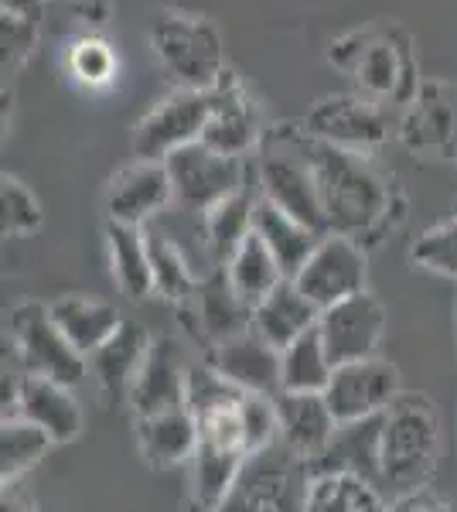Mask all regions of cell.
Listing matches in <instances>:
<instances>
[{
	"label": "cell",
	"mask_w": 457,
	"mask_h": 512,
	"mask_svg": "<svg viewBox=\"0 0 457 512\" xmlns=\"http://www.w3.org/2000/svg\"><path fill=\"white\" fill-rule=\"evenodd\" d=\"M297 144L311 161L314 181H318L328 233L352 239L372 233L389 212V188L376 164L359 151H342V147L311 140L307 134L297 137Z\"/></svg>",
	"instance_id": "1"
},
{
	"label": "cell",
	"mask_w": 457,
	"mask_h": 512,
	"mask_svg": "<svg viewBox=\"0 0 457 512\" xmlns=\"http://www.w3.org/2000/svg\"><path fill=\"white\" fill-rule=\"evenodd\" d=\"M328 62L342 69L362 89V96L382 106H410L420 89L410 38L393 24H369L335 38L328 45Z\"/></svg>",
	"instance_id": "2"
},
{
	"label": "cell",
	"mask_w": 457,
	"mask_h": 512,
	"mask_svg": "<svg viewBox=\"0 0 457 512\" xmlns=\"http://www.w3.org/2000/svg\"><path fill=\"white\" fill-rule=\"evenodd\" d=\"M151 45L178 89L212 93L229 72L222 35L205 14L161 7L151 21Z\"/></svg>",
	"instance_id": "3"
},
{
	"label": "cell",
	"mask_w": 457,
	"mask_h": 512,
	"mask_svg": "<svg viewBox=\"0 0 457 512\" xmlns=\"http://www.w3.org/2000/svg\"><path fill=\"white\" fill-rule=\"evenodd\" d=\"M437 461V420L423 393H400L382 414V482L396 492L427 489V478Z\"/></svg>",
	"instance_id": "4"
},
{
	"label": "cell",
	"mask_w": 457,
	"mask_h": 512,
	"mask_svg": "<svg viewBox=\"0 0 457 512\" xmlns=\"http://www.w3.org/2000/svg\"><path fill=\"white\" fill-rule=\"evenodd\" d=\"M311 475L301 454L273 441L249 454L219 512H304Z\"/></svg>",
	"instance_id": "5"
},
{
	"label": "cell",
	"mask_w": 457,
	"mask_h": 512,
	"mask_svg": "<svg viewBox=\"0 0 457 512\" xmlns=\"http://www.w3.org/2000/svg\"><path fill=\"white\" fill-rule=\"evenodd\" d=\"M11 338L18 345L24 373L55 379V383L69 386V390H76L82 376H86L89 359L79 349H72V342L55 325L48 304H18L11 311Z\"/></svg>",
	"instance_id": "6"
},
{
	"label": "cell",
	"mask_w": 457,
	"mask_h": 512,
	"mask_svg": "<svg viewBox=\"0 0 457 512\" xmlns=\"http://www.w3.org/2000/svg\"><path fill=\"white\" fill-rule=\"evenodd\" d=\"M212 117V93L174 89L134 127V154L144 161H168L181 147L198 144Z\"/></svg>",
	"instance_id": "7"
},
{
	"label": "cell",
	"mask_w": 457,
	"mask_h": 512,
	"mask_svg": "<svg viewBox=\"0 0 457 512\" xmlns=\"http://www.w3.org/2000/svg\"><path fill=\"white\" fill-rule=\"evenodd\" d=\"M171 171V185H174V202L188 212H212L222 198H229L232 192L246 185V164L243 158H229L219 154L209 144H188L178 154H171L168 161Z\"/></svg>",
	"instance_id": "8"
},
{
	"label": "cell",
	"mask_w": 457,
	"mask_h": 512,
	"mask_svg": "<svg viewBox=\"0 0 457 512\" xmlns=\"http://www.w3.org/2000/svg\"><path fill=\"white\" fill-rule=\"evenodd\" d=\"M365 274H369V260L359 239L342 233H324L318 246L307 256V263L297 270L294 284L318 311L331 308L338 301L365 291Z\"/></svg>",
	"instance_id": "9"
},
{
	"label": "cell",
	"mask_w": 457,
	"mask_h": 512,
	"mask_svg": "<svg viewBox=\"0 0 457 512\" xmlns=\"http://www.w3.org/2000/svg\"><path fill=\"white\" fill-rule=\"evenodd\" d=\"M301 134L342 151L365 154L389 140V117L386 106L369 96H324L307 110Z\"/></svg>",
	"instance_id": "10"
},
{
	"label": "cell",
	"mask_w": 457,
	"mask_h": 512,
	"mask_svg": "<svg viewBox=\"0 0 457 512\" xmlns=\"http://www.w3.org/2000/svg\"><path fill=\"white\" fill-rule=\"evenodd\" d=\"M256 181H260V195L270 198L277 209L287 216L301 219L314 233H328V219L321 209L318 181H314L311 161L304 158L301 144L297 147H267L256 168Z\"/></svg>",
	"instance_id": "11"
},
{
	"label": "cell",
	"mask_w": 457,
	"mask_h": 512,
	"mask_svg": "<svg viewBox=\"0 0 457 512\" xmlns=\"http://www.w3.org/2000/svg\"><path fill=\"white\" fill-rule=\"evenodd\" d=\"M400 393V369L393 362L372 355V359L335 366L324 400H328L338 424H352V420L386 414Z\"/></svg>",
	"instance_id": "12"
},
{
	"label": "cell",
	"mask_w": 457,
	"mask_h": 512,
	"mask_svg": "<svg viewBox=\"0 0 457 512\" xmlns=\"http://www.w3.org/2000/svg\"><path fill=\"white\" fill-rule=\"evenodd\" d=\"M321 342L335 366L345 362L372 359L379 349V338L386 332V311L372 294H355L321 311L318 318Z\"/></svg>",
	"instance_id": "13"
},
{
	"label": "cell",
	"mask_w": 457,
	"mask_h": 512,
	"mask_svg": "<svg viewBox=\"0 0 457 512\" xmlns=\"http://www.w3.org/2000/svg\"><path fill=\"white\" fill-rule=\"evenodd\" d=\"M174 202L171 171L164 161H144L120 168L106 188V219L127 222V226H151L154 216Z\"/></svg>",
	"instance_id": "14"
},
{
	"label": "cell",
	"mask_w": 457,
	"mask_h": 512,
	"mask_svg": "<svg viewBox=\"0 0 457 512\" xmlns=\"http://www.w3.org/2000/svg\"><path fill=\"white\" fill-rule=\"evenodd\" d=\"M181 315L188 318V325L198 328L205 352H212L215 345L229 342V338H236L253 328V308L232 291V284L222 267H215L209 277H202L195 297L181 304Z\"/></svg>",
	"instance_id": "15"
},
{
	"label": "cell",
	"mask_w": 457,
	"mask_h": 512,
	"mask_svg": "<svg viewBox=\"0 0 457 512\" xmlns=\"http://www.w3.org/2000/svg\"><path fill=\"white\" fill-rule=\"evenodd\" d=\"M400 137L410 151L420 154H451L457 147V89L447 82H423L406 106Z\"/></svg>",
	"instance_id": "16"
},
{
	"label": "cell",
	"mask_w": 457,
	"mask_h": 512,
	"mask_svg": "<svg viewBox=\"0 0 457 512\" xmlns=\"http://www.w3.org/2000/svg\"><path fill=\"white\" fill-rule=\"evenodd\" d=\"M260 140V106L249 96V89L232 72L222 76L212 89V117L202 134V144L215 147L229 158H246L253 144Z\"/></svg>",
	"instance_id": "17"
},
{
	"label": "cell",
	"mask_w": 457,
	"mask_h": 512,
	"mask_svg": "<svg viewBox=\"0 0 457 512\" xmlns=\"http://www.w3.org/2000/svg\"><path fill=\"white\" fill-rule=\"evenodd\" d=\"M185 376H188V362L181 359L178 342L171 335H157L134 379V390H130L134 414L151 417L171 407H185Z\"/></svg>",
	"instance_id": "18"
},
{
	"label": "cell",
	"mask_w": 457,
	"mask_h": 512,
	"mask_svg": "<svg viewBox=\"0 0 457 512\" xmlns=\"http://www.w3.org/2000/svg\"><path fill=\"white\" fill-rule=\"evenodd\" d=\"M205 362L219 369L243 393H263V396L280 393V349H273L267 338H260L253 328L229 338V342L215 345L205 355Z\"/></svg>",
	"instance_id": "19"
},
{
	"label": "cell",
	"mask_w": 457,
	"mask_h": 512,
	"mask_svg": "<svg viewBox=\"0 0 457 512\" xmlns=\"http://www.w3.org/2000/svg\"><path fill=\"white\" fill-rule=\"evenodd\" d=\"M14 414L41 427V431L52 437V444H72L82 431L79 400L72 396L69 386L55 383V379H45V376H31V373L21 376ZM14 414H7V417H14Z\"/></svg>",
	"instance_id": "20"
},
{
	"label": "cell",
	"mask_w": 457,
	"mask_h": 512,
	"mask_svg": "<svg viewBox=\"0 0 457 512\" xmlns=\"http://www.w3.org/2000/svg\"><path fill=\"white\" fill-rule=\"evenodd\" d=\"M280 441L294 448L307 465L321 461L331 437L338 431V420L331 414L324 393H277Z\"/></svg>",
	"instance_id": "21"
},
{
	"label": "cell",
	"mask_w": 457,
	"mask_h": 512,
	"mask_svg": "<svg viewBox=\"0 0 457 512\" xmlns=\"http://www.w3.org/2000/svg\"><path fill=\"white\" fill-rule=\"evenodd\" d=\"M154 338L137 325V321H123L120 332H116L103 349H96L89 355V369H93L99 393L110 403L130 400V390H134V379L140 373L147 359V349H151Z\"/></svg>",
	"instance_id": "22"
},
{
	"label": "cell",
	"mask_w": 457,
	"mask_h": 512,
	"mask_svg": "<svg viewBox=\"0 0 457 512\" xmlns=\"http://www.w3.org/2000/svg\"><path fill=\"white\" fill-rule=\"evenodd\" d=\"M137 444L151 468H174L195 458L198 420L188 407H171L151 417H137Z\"/></svg>",
	"instance_id": "23"
},
{
	"label": "cell",
	"mask_w": 457,
	"mask_h": 512,
	"mask_svg": "<svg viewBox=\"0 0 457 512\" xmlns=\"http://www.w3.org/2000/svg\"><path fill=\"white\" fill-rule=\"evenodd\" d=\"M48 311H52L55 325L62 328V335L72 342V349H79L86 359L96 349H103L123 325V315L116 311V304L99 301V297L65 294V297H55V301L48 304Z\"/></svg>",
	"instance_id": "24"
},
{
	"label": "cell",
	"mask_w": 457,
	"mask_h": 512,
	"mask_svg": "<svg viewBox=\"0 0 457 512\" xmlns=\"http://www.w3.org/2000/svg\"><path fill=\"white\" fill-rule=\"evenodd\" d=\"M321 311L301 294L294 280H284L273 294L263 297L253 308V332L267 338L273 349L284 352L290 342H297L311 328H318Z\"/></svg>",
	"instance_id": "25"
},
{
	"label": "cell",
	"mask_w": 457,
	"mask_h": 512,
	"mask_svg": "<svg viewBox=\"0 0 457 512\" xmlns=\"http://www.w3.org/2000/svg\"><path fill=\"white\" fill-rule=\"evenodd\" d=\"M106 253H110L113 280L130 301H144L154 294V270H151V250H147V229L127 226V222L106 219Z\"/></svg>",
	"instance_id": "26"
},
{
	"label": "cell",
	"mask_w": 457,
	"mask_h": 512,
	"mask_svg": "<svg viewBox=\"0 0 457 512\" xmlns=\"http://www.w3.org/2000/svg\"><path fill=\"white\" fill-rule=\"evenodd\" d=\"M253 233L270 246V253L277 256V263L287 280L297 277V270L304 267L307 256H311V250L321 239V233H314V229L304 226L301 219L287 216L284 209H277V205L263 195L253 212Z\"/></svg>",
	"instance_id": "27"
},
{
	"label": "cell",
	"mask_w": 457,
	"mask_h": 512,
	"mask_svg": "<svg viewBox=\"0 0 457 512\" xmlns=\"http://www.w3.org/2000/svg\"><path fill=\"white\" fill-rule=\"evenodd\" d=\"M379 454H382V414L379 417H365V420H352V424H338L335 437H331L328 451L321 458H331L324 468H314V472H352L362 475L365 482L372 478H382L379 468Z\"/></svg>",
	"instance_id": "28"
},
{
	"label": "cell",
	"mask_w": 457,
	"mask_h": 512,
	"mask_svg": "<svg viewBox=\"0 0 457 512\" xmlns=\"http://www.w3.org/2000/svg\"><path fill=\"white\" fill-rule=\"evenodd\" d=\"M260 195L249 185H243L239 192H232L229 198H222L212 212L202 216V229H205V246H209L215 267H226L229 256L243 246V239L253 233V212Z\"/></svg>",
	"instance_id": "29"
},
{
	"label": "cell",
	"mask_w": 457,
	"mask_h": 512,
	"mask_svg": "<svg viewBox=\"0 0 457 512\" xmlns=\"http://www.w3.org/2000/svg\"><path fill=\"white\" fill-rule=\"evenodd\" d=\"M222 270H226L232 291L243 297L249 308H256L263 297L273 294L287 280L284 270H280V263H277V256L270 253V246L263 243L256 233H249L243 239V246L229 256V263Z\"/></svg>",
	"instance_id": "30"
},
{
	"label": "cell",
	"mask_w": 457,
	"mask_h": 512,
	"mask_svg": "<svg viewBox=\"0 0 457 512\" xmlns=\"http://www.w3.org/2000/svg\"><path fill=\"white\" fill-rule=\"evenodd\" d=\"M331 376H335V362L324 349L318 328L280 352V393H324Z\"/></svg>",
	"instance_id": "31"
},
{
	"label": "cell",
	"mask_w": 457,
	"mask_h": 512,
	"mask_svg": "<svg viewBox=\"0 0 457 512\" xmlns=\"http://www.w3.org/2000/svg\"><path fill=\"white\" fill-rule=\"evenodd\" d=\"M147 229V250H151V270H154V294L168 297L174 304H185L195 297L202 277H195L185 250L174 243L171 236H164L157 226Z\"/></svg>",
	"instance_id": "32"
},
{
	"label": "cell",
	"mask_w": 457,
	"mask_h": 512,
	"mask_svg": "<svg viewBox=\"0 0 457 512\" xmlns=\"http://www.w3.org/2000/svg\"><path fill=\"white\" fill-rule=\"evenodd\" d=\"M52 448V437L24 417H4L0 424V485H18Z\"/></svg>",
	"instance_id": "33"
},
{
	"label": "cell",
	"mask_w": 457,
	"mask_h": 512,
	"mask_svg": "<svg viewBox=\"0 0 457 512\" xmlns=\"http://www.w3.org/2000/svg\"><path fill=\"white\" fill-rule=\"evenodd\" d=\"M372 499H379L372 482L352 472H314L307 485L304 512H362Z\"/></svg>",
	"instance_id": "34"
},
{
	"label": "cell",
	"mask_w": 457,
	"mask_h": 512,
	"mask_svg": "<svg viewBox=\"0 0 457 512\" xmlns=\"http://www.w3.org/2000/svg\"><path fill=\"white\" fill-rule=\"evenodd\" d=\"M243 400V390L236 383H229L209 362H188V376H185V407L195 414V420L226 414L236 410Z\"/></svg>",
	"instance_id": "35"
},
{
	"label": "cell",
	"mask_w": 457,
	"mask_h": 512,
	"mask_svg": "<svg viewBox=\"0 0 457 512\" xmlns=\"http://www.w3.org/2000/svg\"><path fill=\"white\" fill-rule=\"evenodd\" d=\"M0 18H4V76H7V72L21 69V62L35 48L41 0H4L0 4Z\"/></svg>",
	"instance_id": "36"
},
{
	"label": "cell",
	"mask_w": 457,
	"mask_h": 512,
	"mask_svg": "<svg viewBox=\"0 0 457 512\" xmlns=\"http://www.w3.org/2000/svg\"><path fill=\"white\" fill-rule=\"evenodd\" d=\"M69 65L72 79L82 82V86L89 89H103L110 86L116 79V69H120V62H116V52L110 41H103L99 35H82L69 45Z\"/></svg>",
	"instance_id": "37"
},
{
	"label": "cell",
	"mask_w": 457,
	"mask_h": 512,
	"mask_svg": "<svg viewBox=\"0 0 457 512\" xmlns=\"http://www.w3.org/2000/svg\"><path fill=\"white\" fill-rule=\"evenodd\" d=\"M410 260L427 274L457 280V216L423 229L410 250Z\"/></svg>",
	"instance_id": "38"
},
{
	"label": "cell",
	"mask_w": 457,
	"mask_h": 512,
	"mask_svg": "<svg viewBox=\"0 0 457 512\" xmlns=\"http://www.w3.org/2000/svg\"><path fill=\"white\" fill-rule=\"evenodd\" d=\"M41 202L21 178L4 175L0 181V229L4 236H31L41 229Z\"/></svg>",
	"instance_id": "39"
},
{
	"label": "cell",
	"mask_w": 457,
	"mask_h": 512,
	"mask_svg": "<svg viewBox=\"0 0 457 512\" xmlns=\"http://www.w3.org/2000/svg\"><path fill=\"white\" fill-rule=\"evenodd\" d=\"M239 427H243L249 454L280 441V417H277V396L243 393L239 400Z\"/></svg>",
	"instance_id": "40"
},
{
	"label": "cell",
	"mask_w": 457,
	"mask_h": 512,
	"mask_svg": "<svg viewBox=\"0 0 457 512\" xmlns=\"http://www.w3.org/2000/svg\"><path fill=\"white\" fill-rule=\"evenodd\" d=\"M393 512H454L451 502L440 499L430 489H420V492H406L400 495V502L393 506Z\"/></svg>",
	"instance_id": "41"
},
{
	"label": "cell",
	"mask_w": 457,
	"mask_h": 512,
	"mask_svg": "<svg viewBox=\"0 0 457 512\" xmlns=\"http://www.w3.org/2000/svg\"><path fill=\"white\" fill-rule=\"evenodd\" d=\"M0 512H31V502L18 485H4L0 492Z\"/></svg>",
	"instance_id": "42"
},
{
	"label": "cell",
	"mask_w": 457,
	"mask_h": 512,
	"mask_svg": "<svg viewBox=\"0 0 457 512\" xmlns=\"http://www.w3.org/2000/svg\"><path fill=\"white\" fill-rule=\"evenodd\" d=\"M185 512H219L215 506H205V502H198V499H191L188 506H185Z\"/></svg>",
	"instance_id": "43"
},
{
	"label": "cell",
	"mask_w": 457,
	"mask_h": 512,
	"mask_svg": "<svg viewBox=\"0 0 457 512\" xmlns=\"http://www.w3.org/2000/svg\"><path fill=\"white\" fill-rule=\"evenodd\" d=\"M362 512H393V509H386V506H382V499H372L369 506H365Z\"/></svg>",
	"instance_id": "44"
},
{
	"label": "cell",
	"mask_w": 457,
	"mask_h": 512,
	"mask_svg": "<svg viewBox=\"0 0 457 512\" xmlns=\"http://www.w3.org/2000/svg\"><path fill=\"white\" fill-rule=\"evenodd\" d=\"M65 4H79V0H65Z\"/></svg>",
	"instance_id": "45"
}]
</instances>
